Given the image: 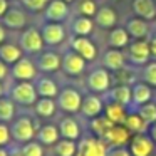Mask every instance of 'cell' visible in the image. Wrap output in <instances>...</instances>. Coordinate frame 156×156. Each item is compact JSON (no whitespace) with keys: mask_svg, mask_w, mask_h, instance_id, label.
<instances>
[{"mask_svg":"<svg viewBox=\"0 0 156 156\" xmlns=\"http://www.w3.org/2000/svg\"><path fill=\"white\" fill-rule=\"evenodd\" d=\"M108 156H131L128 146H109Z\"/></svg>","mask_w":156,"mask_h":156,"instance_id":"42","label":"cell"},{"mask_svg":"<svg viewBox=\"0 0 156 156\" xmlns=\"http://www.w3.org/2000/svg\"><path fill=\"white\" fill-rule=\"evenodd\" d=\"M111 82H112V77H111L108 69L98 67V69L89 72L86 86H87V89L91 92H94V94H106V92L111 89Z\"/></svg>","mask_w":156,"mask_h":156,"instance_id":"3","label":"cell"},{"mask_svg":"<svg viewBox=\"0 0 156 156\" xmlns=\"http://www.w3.org/2000/svg\"><path fill=\"white\" fill-rule=\"evenodd\" d=\"M148 42H149V51H151V57H154V59H156V32L148 39Z\"/></svg>","mask_w":156,"mask_h":156,"instance_id":"43","label":"cell"},{"mask_svg":"<svg viewBox=\"0 0 156 156\" xmlns=\"http://www.w3.org/2000/svg\"><path fill=\"white\" fill-rule=\"evenodd\" d=\"M109 146L98 136H84L77 143L76 156H108Z\"/></svg>","mask_w":156,"mask_h":156,"instance_id":"5","label":"cell"},{"mask_svg":"<svg viewBox=\"0 0 156 156\" xmlns=\"http://www.w3.org/2000/svg\"><path fill=\"white\" fill-rule=\"evenodd\" d=\"M10 139H12L10 126H7V122H0V148H4L5 144H9Z\"/></svg>","mask_w":156,"mask_h":156,"instance_id":"41","label":"cell"},{"mask_svg":"<svg viewBox=\"0 0 156 156\" xmlns=\"http://www.w3.org/2000/svg\"><path fill=\"white\" fill-rule=\"evenodd\" d=\"M148 136L153 139V143L156 144V122H153V124L149 126V129H148Z\"/></svg>","mask_w":156,"mask_h":156,"instance_id":"46","label":"cell"},{"mask_svg":"<svg viewBox=\"0 0 156 156\" xmlns=\"http://www.w3.org/2000/svg\"><path fill=\"white\" fill-rule=\"evenodd\" d=\"M2 94H4V87H2V82H0V98H2Z\"/></svg>","mask_w":156,"mask_h":156,"instance_id":"50","label":"cell"},{"mask_svg":"<svg viewBox=\"0 0 156 156\" xmlns=\"http://www.w3.org/2000/svg\"><path fill=\"white\" fill-rule=\"evenodd\" d=\"M10 134H12V139H15L20 144L34 141V138L37 136V131H35L32 118H29V116H19V118H15L10 124Z\"/></svg>","mask_w":156,"mask_h":156,"instance_id":"1","label":"cell"},{"mask_svg":"<svg viewBox=\"0 0 156 156\" xmlns=\"http://www.w3.org/2000/svg\"><path fill=\"white\" fill-rule=\"evenodd\" d=\"M86 64L87 61L82 59L77 52H74L72 49H67V51L62 54V71L66 72L67 76H81L82 72L86 71Z\"/></svg>","mask_w":156,"mask_h":156,"instance_id":"8","label":"cell"},{"mask_svg":"<svg viewBox=\"0 0 156 156\" xmlns=\"http://www.w3.org/2000/svg\"><path fill=\"white\" fill-rule=\"evenodd\" d=\"M102 114L112 122V124H124V119L128 116V108L118 104V102L109 101L108 104H104V112Z\"/></svg>","mask_w":156,"mask_h":156,"instance_id":"24","label":"cell"},{"mask_svg":"<svg viewBox=\"0 0 156 156\" xmlns=\"http://www.w3.org/2000/svg\"><path fill=\"white\" fill-rule=\"evenodd\" d=\"M10 74L17 81H34L37 77V66L29 57H22L10 67Z\"/></svg>","mask_w":156,"mask_h":156,"instance_id":"10","label":"cell"},{"mask_svg":"<svg viewBox=\"0 0 156 156\" xmlns=\"http://www.w3.org/2000/svg\"><path fill=\"white\" fill-rule=\"evenodd\" d=\"M126 30L131 37L134 39H146V35L149 34V25L146 20L139 17H134V19H129L128 24H126Z\"/></svg>","mask_w":156,"mask_h":156,"instance_id":"29","label":"cell"},{"mask_svg":"<svg viewBox=\"0 0 156 156\" xmlns=\"http://www.w3.org/2000/svg\"><path fill=\"white\" fill-rule=\"evenodd\" d=\"M154 22H156V20H154Z\"/></svg>","mask_w":156,"mask_h":156,"instance_id":"53","label":"cell"},{"mask_svg":"<svg viewBox=\"0 0 156 156\" xmlns=\"http://www.w3.org/2000/svg\"><path fill=\"white\" fill-rule=\"evenodd\" d=\"M124 126L128 128V131L131 134H141V133H148L149 129V124L138 114V112H128L124 119Z\"/></svg>","mask_w":156,"mask_h":156,"instance_id":"28","label":"cell"},{"mask_svg":"<svg viewBox=\"0 0 156 156\" xmlns=\"http://www.w3.org/2000/svg\"><path fill=\"white\" fill-rule=\"evenodd\" d=\"M0 156H9V149H5V148H0Z\"/></svg>","mask_w":156,"mask_h":156,"instance_id":"49","label":"cell"},{"mask_svg":"<svg viewBox=\"0 0 156 156\" xmlns=\"http://www.w3.org/2000/svg\"><path fill=\"white\" fill-rule=\"evenodd\" d=\"M66 4H71V2H74V0H64Z\"/></svg>","mask_w":156,"mask_h":156,"instance_id":"51","label":"cell"},{"mask_svg":"<svg viewBox=\"0 0 156 156\" xmlns=\"http://www.w3.org/2000/svg\"><path fill=\"white\" fill-rule=\"evenodd\" d=\"M9 156H24L20 148H14V149H9Z\"/></svg>","mask_w":156,"mask_h":156,"instance_id":"47","label":"cell"},{"mask_svg":"<svg viewBox=\"0 0 156 156\" xmlns=\"http://www.w3.org/2000/svg\"><path fill=\"white\" fill-rule=\"evenodd\" d=\"M112 126H114V124H112V122L109 121L104 114H101V116H98V118L91 119V129H92V133H94V136H98V138H101V139L104 138V134L112 128Z\"/></svg>","mask_w":156,"mask_h":156,"instance_id":"33","label":"cell"},{"mask_svg":"<svg viewBox=\"0 0 156 156\" xmlns=\"http://www.w3.org/2000/svg\"><path fill=\"white\" fill-rule=\"evenodd\" d=\"M59 138H61V131L55 124H44L37 131V141L44 146H54Z\"/></svg>","mask_w":156,"mask_h":156,"instance_id":"25","label":"cell"},{"mask_svg":"<svg viewBox=\"0 0 156 156\" xmlns=\"http://www.w3.org/2000/svg\"><path fill=\"white\" fill-rule=\"evenodd\" d=\"M128 61L134 66H146L151 59V51H149V42L146 39H136L128 47Z\"/></svg>","mask_w":156,"mask_h":156,"instance_id":"6","label":"cell"},{"mask_svg":"<svg viewBox=\"0 0 156 156\" xmlns=\"http://www.w3.org/2000/svg\"><path fill=\"white\" fill-rule=\"evenodd\" d=\"M128 149L131 156H151L153 149H154V143L148 136V133L133 134L128 143Z\"/></svg>","mask_w":156,"mask_h":156,"instance_id":"9","label":"cell"},{"mask_svg":"<svg viewBox=\"0 0 156 156\" xmlns=\"http://www.w3.org/2000/svg\"><path fill=\"white\" fill-rule=\"evenodd\" d=\"M71 49L74 52H77L82 59H86L87 62L94 61L98 57V47L89 37H81V35H72L71 39Z\"/></svg>","mask_w":156,"mask_h":156,"instance_id":"11","label":"cell"},{"mask_svg":"<svg viewBox=\"0 0 156 156\" xmlns=\"http://www.w3.org/2000/svg\"><path fill=\"white\" fill-rule=\"evenodd\" d=\"M7 76H9V67H7V64H5L2 59H0V82L4 81Z\"/></svg>","mask_w":156,"mask_h":156,"instance_id":"44","label":"cell"},{"mask_svg":"<svg viewBox=\"0 0 156 156\" xmlns=\"http://www.w3.org/2000/svg\"><path fill=\"white\" fill-rule=\"evenodd\" d=\"M129 44V34L124 27H114L111 29L108 35V45L111 49H122Z\"/></svg>","mask_w":156,"mask_h":156,"instance_id":"30","label":"cell"},{"mask_svg":"<svg viewBox=\"0 0 156 156\" xmlns=\"http://www.w3.org/2000/svg\"><path fill=\"white\" fill-rule=\"evenodd\" d=\"M126 55L124 52H121V49H111L109 47L108 51L104 52L102 55V66L104 69L108 71H112V72H118L121 69L126 67Z\"/></svg>","mask_w":156,"mask_h":156,"instance_id":"17","label":"cell"},{"mask_svg":"<svg viewBox=\"0 0 156 156\" xmlns=\"http://www.w3.org/2000/svg\"><path fill=\"white\" fill-rule=\"evenodd\" d=\"M104 112V101L101 96L98 94H87L82 98V104H81V114L84 118L94 119L98 116H101Z\"/></svg>","mask_w":156,"mask_h":156,"instance_id":"12","label":"cell"},{"mask_svg":"<svg viewBox=\"0 0 156 156\" xmlns=\"http://www.w3.org/2000/svg\"><path fill=\"white\" fill-rule=\"evenodd\" d=\"M19 44H20L22 51L27 52V54H39V52H42L45 42H44V39H42L41 30H37V29H34V27H29L22 32Z\"/></svg>","mask_w":156,"mask_h":156,"instance_id":"7","label":"cell"},{"mask_svg":"<svg viewBox=\"0 0 156 156\" xmlns=\"http://www.w3.org/2000/svg\"><path fill=\"white\" fill-rule=\"evenodd\" d=\"M22 52L24 51L20 49V45H15V44H2L0 45V59L7 66H14L17 61H20Z\"/></svg>","mask_w":156,"mask_h":156,"instance_id":"31","label":"cell"},{"mask_svg":"<svg viewBox=\"0 0 156 156\" xmlns=\"http://www.w3.org/2000/svg\"><path fill=\"white\" fill-rule=\"evenodd\" d=\"M2 24L9 29H14V30H19V29H24L25 24H27V17H25L24 10L20 9H9L5 12V15L2 17Z\"/></svg>","mask_w":156,"mask_h":156,"instance_id":"22","label":"cell"},{"mask_svg":"<svg viewBox=\"0 0 156 156\" xmlns=\"http://www.w3.org/2000/svg\"><path fill=\"white\" fill-rule=\"evenodd\" d=\"M10 99L20 106H34L39 99L35 84L29 81H19L10 91Z\"/></svg>","mask_w":156,"mask_h":156,"instance_id":"2","label":"cell"},{"mask_svg":"<svg viewBox=\"0 0 156 156\" xmlns=\"http://www.w3.org/2000/svg\"><path fill=\"white\" fill-rule=\"evenodd\" d=\"M35 66L42 72H55L62 67V57L54 51H45L39 54Z\"/></svg>","mask_w":156,"mask_h":156,"instance_id":"16","label":"cell"},{"mask_svg":"<svg viewBox=\"0 0 156 156\" xmlns=\"http://www.w3.org/2000/svg\"><path fill=\"white\" fill-rule=\"evenodd\" d=\"M136 112H138L149 126H151L153 122H156V102H153V101L146 102V104L136 108Z\"/></svg>","mask_w":156,"mask_h":156,"instance_id":"36","label":"cell"},{"mask_svg":"<svg viewBox=\"0 0 156 156\" xmlns=\"http://www.w3.org/2000/svg\"><path fill=\"white\" fill-rule=\"evenodd\" d=\"M133 12L136 17L143 20H154L156 19V2L154 0H133Z\"/></svg>","mask_w":156,"mask_h":156,"instance_id":"19","label":"cell"},{"mask_svg":"<svg viewBox=\"0 0 156 156\" xmlns=\"http://www.w3.org/2000/svg\"><path fill=\"white\" fill-rule=\"evenodd\" d=\"M79 15H84V17H89V19H94L96 14H98V4L94 0H81L79 2Z\"/></svg>","mask_w":156,"mask_h":156,"instance_id":"37","label":"cell"},{"mask_svg":"<svg viewBox=\"0 0 156 156\" xmlns=\"http://www.w3.org/2000/svg\"><path fill=\"white\" fill-rule=\"evenodd\" d=\"M106 94H108L109 101L118 102V104L124 106V108L133 106V89H131V86H128V84L114 86V87H111Z\"/></svg>","mask_w":156,"mask_h":156,"instance_id":"18","label":"cell"},{"mask_svg":"<svg viewBox=\"0 0 156 156\" xmlns=\"http://www.w3.org/2000/svg\"><path fill=\"white\" fill-rule=\"evenodd\" d=\"M35 89H37L39 98H57L59 96V86L55 84V81L52 77H47V76H42V77H37L35 81Z\"/></svg>","mask_w":156,"mask_h":156,"instance_id":"21","label":"cell"},{"mask_svg":"<svg viewBox=\"0 0 156 156\" xmlns=\"http://www.w3.org/2000/svg\"><path fill=\"white\" fill-rule=\"evenodd\" d=\"M131 136L133 134L128 131V128H126L124 124H114L104 134L102 141H104L108 146H128Z\"/></svg>","mask_w":156,"mask_h":156,"instance_id":"14","label":"cell"},{"mask_svg":"<svg viewBox=\"0 0 156 156\" xmlns=\"http://www.w3.org/2000/svg\"><path fill=\"white\" fill-rule=\"evenodd\" d=\"M42 39L47 45H59L66 39V30L61 24L57 22H45L41 29Z\"/></svg>","mask_w":156,"mask_h":156,"instance_id":"13","label":"cell"},{"mask_svg":"<svg viewBox=\"0 0 156 156\" xmlns=\"http://www.w3.org/2000/svg\"><path fill=\"white\" fill-rule=\"evenodd\" d=\"M54 153L57 156H76L77 153V143L72 139H59L54 144Z\"/></svg>","mask_w":156,"mask_h":156,"instance_id":"34","label":"cell"},{"mask_svg":"<svg viewBox=\"0 0 156 156\" xmlns=\"http://www.w3.org/2000/svg\"><path fill=\"white\" fill-rule=\"evenodd\" d=\"M81 104H82V96L77 89L67 87L61 89L57 96V106L62 111L69 112V114H76V112H81Z\"/></svg>","mask_w":156,"mask_h":156,"instance_id":"4","label":"cell"},{"mask_svg":"<svg viewBox=\"0 0 156 156\" xmlns=\"http://www.w3.org/2000/svg\"><path fill=\"white\" fill-rule=\"evenodd\" d=\"M141 77H143V82H146L148 86L151 87H156V62H148V64L143 67V72H141Z\"/></svg>","mask_w":156,"mask_h":156,"instance_id":"38","label":"cell"},{"mask_svg":"<svg viewBox=\"0 0 156 156\" xmlns=\"http://www.w3.org/2000/svg\"><path fill=\"white\" fill-rule=\"evenodd\" d=\"M7 10H9V0H0V19L4 17Z\"/></svg>","mask_w":156,"mask_h":156,"instance_id":"45","label":"cell"},{"mask_svg":"<svg viewBox=\"0 0 156 156\" xmlns=\"http://www.w3.org/2000/svg\"><path fill=\"white\" fill-rule=\"evenodd\" d=\"M57 101L51 98H39L37 102L34 104V109H35V114L41 116V118H52L57 111Z\"/></svg>","mask_w":156,"mask_h":156,"instance_id":"32","label":"cell"},{"mask_svg":"<svg viewBox=\"0 0 156 156\" xmlns=\"http://www.w3.org/2000/svg\"><path fill=\"white\" fill-rule=\"evenodd\" d=\"M59 131H61V136L64 139H72V141H77V139L81 138V126H79V122L76 121L74 118H71V116L61 119Z\"/></svg>","mask_w":156,"mask_h":156,"instance_id":"23","label":"cell"},{"mask_svg":"<svg viewBox=\"0 0 156 156\" xmlns=\"http://www.w3.org/2000/svg\"><path fill=\"white\" fill-rule=\"evenodd\" d=\"M116 22H118V15L111 7H101L94 17V24L101 29H114Z\"/></svg>","mask_w":156,"mask_h":156,"instance_id":"26","label":"cell"},{"mask_svg":"<svg viewBox=\"0 0 156 156\" xmlns=\"http://www.w3.org/2000/svg\"><path fill=\"white\" fill-rule=\"evenodd\" d=\"M15 118V102L10 98H0V122H10Z\"/></svg>","mask_w":156,"mask_h":156,"instance_id":"35","label":"cell"},{"mask_svg":"<svg viewBox=\"0 0 156 156\" xmlns=\"http://www.w3.org/2000/svg\"><path fill=\"white\" fill-rule=\"evenodd\" d=\"M20 2L25 9H29V10L41 12V10H45V7L49 5L51 0H20Z\"/></svg>","mask_w":156,"mask_h":156,"instance_id":"40","label":"cell"},{"mask_svg":"<svg viewBox=\"0 0 156 156\" xmlns=\"http://www.w3.org/2000/svg\"><path fill=\"white\" fill-rule=\"evenodd\" d=\"M71 30L74 35H81V37H89L94 30V20L84 15H79L72 20L71 24Z\"/></svg>","mask_w":156,"mask_h":156,"instance_id":"27","label":"cell"},{"mask_svg":"<svg viewBox=\"0 0 156 156\" xmlns=\"http://www.w3.org/2000/svg\"><path fill=\"white\" fill-rule=\"evenodd\" d=\"M20 149L24 156H44V144H41L39 141H29L22 144Z\"/></svg>","mask_w":156,"mask_h":156,"instance_id":"39","label":"cell"},{"mask_svg":"<svg viewBox=\"0 0 156 156\" xmlns=\"http://www.w3.org/2000/svg\"><path fill=\"white\" fill-rule=\"evenodd\" d=\"M5 35H7V32H5V27L2 24H0V45L4 44V41H5Z\"/></svg>","mask_w":156,"mask_h":156,"instance_id":"48","label":"cell"},{"mask_svg":"<svg viewBox=\"0 0 156 156\" xmlns=\"http://www.w3.org/2000/svg\"><path fill=\"white\" fill-rule=\"evenodd\" d=\"M44 17L47 22H64L69 17V4H66L64 0H51L49 5L45 7Z\"/></svg>","mask_w":156,"mask_h":156,"instance_id":"15","label":"cell"},{"mask_svg":"<svg viewBox=\"0 0 156 156\" xmlns=\"http://www.w3.org/2000/svg\"><path fill=\"white\" fill-rule=\"evenodd\" d=\"M133 89V106L139 108V106L146 104L153 99V87L148 86L146 82H134L131 86Z\"/></svg>","mask_w":156,"mask_h":156,"instance_id":"20","label":"cell"},{"mask_svg":"<svg viewBox=\"0 0 156 156\" xmlns=\"http://www.w3.org/2000/svg\"><path fill=\"white\" fill-rule=\"evenodd\" d=\"M154 2H156V0H154Z\"/></svg>","mask_w":156,"mask_h":156,"instance_id":"52","label":"cell"}]
</instances>
